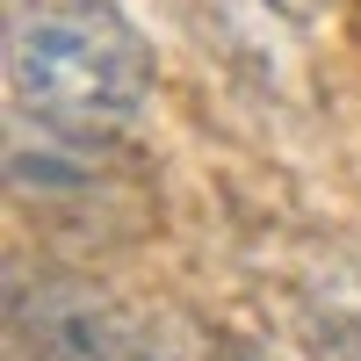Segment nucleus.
Returning <instances> with one entry per match:
<instances>
[{
	"label": "nucleus",
	"mask_w": 361,
	"mask_h": 361,
	"mask_svg": "<svg viewBox=\"0 0 361 361\" xmlns=\"http://www.w3.org/2000/svg\"><path fill=\"white\" fill-rule=\"evenodd\" d=\"M8 325H15L22 361H188L145 318H130L102 289L66 282V275H15Z\"/></svg>",
	"instance_id": "f03ea898"
},
{
	"label": "nucleus",
	"mask_w": 361,
	"mask_h": 361,
	"mask_svg": "<svg viewBox=\"0 0 361 361\" xmlns=\"http://www.w3.org/2000/svg\"><path fill=\"white\" fill-rule=\"evenodd\" d=\"M152 44L116 0H8V102L58 145H109L152 102Z\"/></svg>",
	"instance_id": "f257e3e1"
},
{
	"label": "nucleus",
	"mask_w": 361,
	"mask_h": 361,
	"mask_svg": "<svg viewBox=\"0 0 361 361\" xmlns=\"http://www.w3.org/2000/svg\"><path fill=\"white\" fill-rule=\"evenodd\" d=\"M275 15H289V22H318L325 15V0H267Z\"/></svg>",
	"instance_id": "7ed1b4c3"
}]
</instances>
